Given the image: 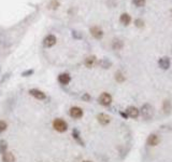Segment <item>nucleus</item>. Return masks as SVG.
Returning a JSON list of instances; mask_svg holds the SVG:
<instances>
[{
	"mask_svg": "<svg viewBox=\"0 0 172 162\" xmlns=\"http://www.w3.org/2000/svg\"><path fill=\"white\" fill-rule=\"evenodd\" d=\"M140 114L145 120H150L154 116V107L151 104H144L140 109Z\"/></svg>",
	"mask_w": 172,
	"mask_h": 162,
	"instance_id": "f257e3e1",
	"label": "nucleus"
},
{
	"mask_svg": "<svg viewBox=\"0 0 172 162\" xmlns=\"http://www.w3.org/2000/svg\"><path fill=\"white\" fill-rule=\"evenodd\" d=\"M53 128L55 131L59 132V133H64L68 130V124L65 120L60 119V118H56L53 121Z\"/></svg>",
	"mask_w": 172,
	"mask_h": 162,
	"instance_id": "f03ea898",
	"label": "nucleus"
},
{
	"mask_svg": "<svg viewBox=\"0 0 172 162\" xmlns=\"http://www.w3.org/2000/svg\"><path fill=\"white\" fill-rule=\"evenodd\" d=\"M98 102L101 104L102 106H110L111 103H112V96L111 94L107 93V92H103V93L100 94V96L98 98Z\"/></svg>",
	"mask_w": 172,
	"mask_h": 162,
	"instance_id": "7ed1b4c3",
	"label": "nucleus"
},
{
	"mask_svg": "<svg viewBox=\"0 0 172 162\" xmlns=\"http://www.w3.org/2000/svg\"><path fill=\"white\" fill-rule=\"evenodd\" d=\"M89 33L90 35L97 40H100L103 38V30H102L99 26H93V27H90Z\"/></svg>",
	"mask_w": 172,
	"mask_h": 162,
	"instance_id": "20e7f679",
	"label": "nucleus"
},
{
	"mask_svg": "<svg viewBox=\"0 0 172 162\" xmlns=\"http://www.w3.org/2000/svg\"><path fill=\"white\" fill-rule=\"evenodd\" d=\"M57 42V38L56 36H54V35H48L46 37L43 39V46L45 48H52L56 44Z\"/></svg>",
	"mask_w": 172,
	"mask_h": 162,
	"instance_id": "39448f33",
	"label": "nucleus"
},
{
	"mask_svg": "<svg viewBox=\"0 0 172 162\" xmlns=\"http://www.w3.org/2000/svg\"><path fill=\"white\" fill-rule=\"evenodd\" d=\"M29 94L31 96H34L36 100H39V101H44L46 98V95L43 91L39 90V89H30L29 90Z\"/></svg>",
	"mask_w": 172,
	"mask_h": 162,
	"instance_id": "423d86ee",
	"label": "nucleus"
},
{
	"mask_svg": "<svg viewBox=\"0 0 172 162\" xmlns=\"http://www.w3.org/2000/svg\"><path fill=\"white\" fill-rule=\"evenodd\" d=\"M70 116L73 118V119H80L83 117V110L82 108L78 107V106H73V107L70 108V111H69Z\"/></svg>",
	"mask_w": 172,
	"mask_h": 162,
	"instance_id": "0eeeda50",
	"label": "nucleus"
},
{
	"mask_svg": "<svg viewBox=\"0 0 172 162\" xmlns=\"http://www.w3.org/2000/svg\"><path fill=\"white\" fill-rule=\"evenodd\" d=\"M158 65H159V67H160L161 69L167 70V69H169L170 65H171V60H170L168 56L160 57V58L158 60Z\"/></svg>",
	"mask_w": 172,
	"mask_h": 162,
	"instance_id": "6e6552de",
	"label": "nucleus"
},
{
	"mask_svg": "<svg viewBox=\"0 0 172 162\" xmlns=\"http://www.w3.org/2000/svg\"><path fill=\"white\" fill-rule=\"evenodd\" d=\"M126 112H127V116L130 117V118H132V119H137L140 115V110H139L138 108L135 107V106H130L126 109Z\"/></svg>",
	"mask_w": 172,
	"mask_h": 162,
	"instance_id": "1a4fd4ad",
	"label": "nucleus"
},
{
	"mask_svg": "<svg viewBox=\"0 0 172 162\" xmlns=\"http://www.w3.org/2000/svg\"><path fill=\"white\" fill-rule=\"evenodd\" d=\"M97 64V57L96 55H89L84 60V65L87 68H93L94 66Z\"/></svg>",
	"mask_w": 172,
	"mask_h": 162,
	"instance_id": "9d476101",
	"label": "nucleus"
},
{
	"mask_svg": "<svg viewBox=\"0 0 172 162\" xmlns=\"http://www.w3.org/2000/svg\"><path fill=\"white\" fill-rule=\"evenodd\" d=\"M97 120H98V122L100 123L101 125H107L110 123L111 121V118L110 116H108L107 114H98V116H97Z\"/></svg>",
	"mask_w": 172,
	"mask_h": 162,
	"instance_id": "9b49d317",
	"label": "nucleus"
},
{
	"mask_svg": "<svg viewBox=\"0 0 172 162\" xmlns=\"http://www.w3.org/2000/svg\"><path fill=\"white\" fill-rule=\"evenodd\" d=\"M58 81H59V83L60 84H62V85L69 84L70 81H71L70 75L67 74V72H62V74H60L59 76H58Z\"/></svg>",
	"mask_w": 172,
	"mask_h": 162,
	"instance_id": "f8f14e48",
	"label": "nucleus"
},
{
	"mask_svg": "<svg viewBox=\"0 0 172 162\" xmlns=\"http://www.w3.org/2000/svg\"><path fill=\"white\" fill-rule=\"evenodd\" d=\"M159 142H160V139H159V137L156 135V134H151L150 136L147 137V145L150 146H157L158 144H159Z\"/></svg>",
	"mask_w": 172,
	"mask_h": 162,
	"instance_id": "ddd939ff",
	"label": "nucleus"
},
{
	"mask_svg": "<svg viewBox=\"0 0 172 162\" xmlns=\"http://www.w3.org/2000/svg\"><path fill=\"white\" fill-rule=\"evenodd\" d=\"M119 22L124 26H128L131 23V16L128 13H121L119 16Z\"/></svg>",
	"mask_w": 172,
	"mask_h": 162,
	"instance_id": "4468645a",
	"label": "nucleus"
},
{
	"mask_svg": "<svg viewBox=\"0 0 172 162\" xmlns=\"http://www.w3.org/2000/svg\"><path fill=\"white\" fill-rule=\"evenodd\" d=\"M2 156V161L3 162H15V156L11 151H6Z\"/></svg>",
	"mask_w": 172,
	"mask_h": 162,
	"instance_id": "2eb2a0df",
	"label": "nucleus"
},
{
	"mask_svg": "<svg viewBox=\"0 0 172 162\" xmlns=\"http://www.w3.org/2000/svg\"><path fill=\"white\" fill-rule=\"evenodd\" d=\"M124 48V42L119 39H114L112 42V49L113 50H121V49Z\"/></svg>",
	"mask_w": 172,
	"mask_h": 162,
	"instance_id": "dca6fc26",
	"label": "nucleus"
},
{
	"mask_svg": "<svg viewBox=\"0 0 172 162\" xmlns=\"http://www.w3.org/2000/svg\"><path fill=\"white\" fill-rule=\"evenodd\" d=\"M99 66L105 69H109L112 66V62L109 61L108 58H102V60L99 61Z\"/></svg>",
	"mask_w": 172,
	"mask_h": 162,
	"instance_id": "f3484780",
	"label": "nucleus"
},
{
	"mask_svg": "<svg viewBox=\"0 0 172 162\" xmlns=\"http://www.w3.org/2000/svg\"><path fill=\"white\" fill-rule=\"evenodd\" d=\"M6 151H8V143L4 139H0V154L3 155Z\"/></svg>",
	"mask_w": 172,
	"mask_h": 162,
	"instance_id": "a211bd4d",
	"label": "nucleus"
},
{
	"mask_svg": "<svg viewBox=\"0 0 172 162\" xmlns=\"http://www.w3.org/2000/svg\"><path fill=\"white\" fill-rule=\"evenodd\" d=\"M125 79H126V77L124 76V74L121 72V71H117L115 74V80L117 81V82L121 83V82H124Z\"/></svg>",
	"mask_w": 172,
	"mask_h": 162,
	"instance_id": "6ab92c4d",
	"label": "nucleus"
},
{
	"mask_svg": "<svg viewBox=\"0 0 172 162\" xmlns=\"http://www.w3.org/2000/svg\"><path fill=\"white\" fill-rule=\"evenodd\" d=\"M132 3L137 8H142L146 4V0H132Z\"/></svg>",
	"mask_w": 172,
	"mask_h": 162,
	"instance_id": "aec40b11",
	"label": "nucleus"
},
{
	"mask_svg": "<svg viewBox=\"0 0 172 162\" xmlns=\"http://www.w3.org/2000/svg\"><path fill=\"white\" fill-rule=\"evenodd\" d=\"M8 129V123L4 120H0V133L4 132Z\"/></svg>",
	"mask_w": 172,
	"mask_h": 162,
	"instance_id": "412c9836",
	"label": "nucleus"
},
{
	"mask_svg": "<svg viewBox=\"0 0 172 162\" xmlns=\"http://www.w3.org/2000/svg\"><path fill=\"white\" fill-rule=\"evenodd\" d=\"M135 26L138 28H142V27H144V21L142 18H137V20H135Z\"/></svg>",
	"mask_w": 172,
	"mask_h": 162,
	"instance_id": "4be33fe9",
	"label": "nucleus"
},
{
	"mask_svg": "<svg viewBox=\"0 0 172 162\" xmlns=\"http://www.w3.org/2000/svg\"><path fill=\"white\" fill-rule=\"evenodd\" d=\"M58 7H59V2H58L57 0H52L51 3H50V8L54 9V10H56Z\"/></svg>",
	"mask_w": 172,
	"mask_h": 162,
	"instance_id": "5701e85b",
	"label": "nucleus"
},
{
	"mask_svg": "<svg viewBox=\"0 0 172 162\" xmlns=\"http://www.w3.org/2000/svg\"><path fill=\"white\" fill-rule=\"evenodd\" d=\"M34 69H29V70H25L22 72V76L23 77H29V76H31V75H34Z\"/></svg>",
	"mask_w": 172,
	"mask_h": 162,
	"instance_id": "b1692460",
	"label": "nucleus"
},
{
	"mask_svg": "<svg viewBox=\"0 0 172 162\" xmlns=\"http://www.w3.org/2000/svg\"><path fill=\"white\" fill-rule=\"evenodd\" d=\"M170 108H171V106H170V103L168 102V101H166V102L164 103V109H165V111H166V112H169Z\"/></svg>",
	"mask_w": 172,
	"mask_h": 162,
	"instance_id": "393cba45",
	"label": "nucleus"
},
{
	"mask_svg": "<svg viewBox=\"0 0 172 162\" xmlns=\"http://www.w3.org/2000/svg\"><path fill=\"white\" fill-rule=\"evenodd\" d=\"M73 137L74 138L76 139V141H78V142H81V138H80V135H79V133H78V131H76V130H73ZM81 144H82L83 145V142H81Z\"/></svg>",
	"mask_w": 172,
	"mask_h": 162,
	"instance_id": "a878e982",
	"label": "nucleus"
},
{
	"mask_svg": "<svg viewBox=\"0 0 172 162\" xmlns=\"http://www.w3.org/2000/svg\"><path fill=\"white\" fill-rule=\"evenodd\" d=\"M83 100H84V101H87V102H88V101L90 100V96H89V95H88L87 93L84 94V95H83Z\"/></svg>",
	"mask_w": 172,
	"mask_h": 162,
	"instance_id": "bb28decb",
	"label": "nucleus"
},
{
	"mask_svg": "<svg viewBox=\"0 0 172 162\" xmlns=\"http://www.w3.org/2000/svg\"><path fill=\"white\" fill-rule=\"evenodd\" d=\"M121 116H123V117H125V118H127V114H124V112H121Z\"/></svg>",
	"mask_w": 172,
	"mask_h": 162,
	"instance_id": "cd10ccee",
	"label": "nucleus"
},
{
	"mask_svg": "<svg viewBox=\"0 0 172 162\" xmlns=\"http://www.w3.org/2000/svg\"><path fill=\"white\" fill-rule=\"evenodd\" d=\"M83 162H93V161H89V160H85V161H83Z\"/></svg>",
	"mask_w": 172,
	"mask_h": 162,
	"instance_id": "c85d7f7f",
	"label": "nucleus"
}]
</instances>
